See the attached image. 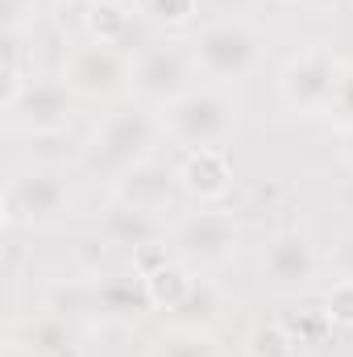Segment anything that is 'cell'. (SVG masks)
<instances>
[{"label":"cell","mask_w":353,"mask_h":357,"mask_svg":"<svg viewBox=\"0 0 353 357\" xmlns=\"http://www.w3.org/2000/svg\"><path fill=\"white\" fill-rule=\"evenodd\" d=\"M345 59L333 46H303L299 54H291L278 71V96L287 108L308 112V116H324L337 84H341Z\"/></svg>","instance_id":"5"},{"label":"cell","mask_w":353,"mask_h":357,"mask_svg":"<svg viewBox=\"0 0 353 357\" xmlns=\"http://www.w3.org/2000/svg\"><path fill=\"white\" fill-rule=\"evenodd\" d=\"M75 195L67 187V178L50 167H33V171H21V175L8 178L4 187V225L17 229V225H42V220H59L63 212H71Z\"/></svg>","instance_id":"7"},{"label":"cell","mask_w":353,"mask_h":357,"mask_svg":"<svg viewBox=\"0 0 353 357\" xmlns=\"http://www.w3.org/2000/svg\"><path fill=\"white\" fill-rule=\"evenodd\" d=\"M179 187H183V195H191V199H200V204H212V199L229 195V187H233L229 154H225L220 146L187 150L183 162H179Z\"/></svg>","instance_id":"12"},{"label":"cell","mask_w":353,"mask_h":357,"mask_svg":"<svg viewBox=\"0 0 353 357\" xmlns=\"http://www.w3.org/2000/svg\"><path fill=\"white\" fill-rule=\"evenodd\" d=\"M262 274L274 287H303V282H312V274H316L312 241L303 233H295V229L274 233L262 250Z\"/></svg>","instance_id":"11"},{"label":"cell","mask_w":353,"mask_h":357,"mask_svg":"<svg viewBox=\"0 0 353 357\" xmlns=\"http://www.w3.org/2000/svg\"><path fill=\"white\" fill-rule=\"evenodd\" d=\"M146 357H220V345L204 324H179V328L158 333Z\"/></svg>","instance_id":"18"},{"label":"cell","mask_w":353,"mask_h":357,"mask_svg":"<svg viewBox=\"0 0 353 357\" xmlns=\"http://www.w3.org/2000/svg\"><path fill=\"white\" fill-rule=\"evenodd\" d=\"M350 278H353V274H350Z\"/></svg>","instance_id":"32"},{"label":"cell","mask_w":353,"mask_h":357,"mask_svg":"<svg viewBox=\"0 0 353 357\" xmlns=\"http://www.w3.org/2000/svg\"><path fill=\"white\" fill-rule=\"evenodd\" d=\"M4 357H38V354H33L29 345H8V354H4Z\"/></svg>","instance_id":"30"},{"label":"cell","mask_w":353,"mask_h":357,"mask_svg":"<svg viewBox=\"0 0 353 357\" xmlns=\"http://www.w3.org/2000/svg\"><path fill=\"white\" fill-rule=\"evenodd\" d=\"M163 125H167V137L187 150L225 146L237 129V100L220 88H191L163 108Z\"/></svg>","instance_id":"3"},{"label":"cell","mask_w":353,"mask_h":357,"mask_svg":"<svg viewBox=\"0 0 353 357\" xmlns=\"http://www.w3.org/2000/svg\"><path fill=\"white\" fill-rule=\"evenodd\" d=\"M129 75H133V63L117 46H100V42L71 50L63 63V84L80 96H112L129 88Z\"/></svg>","instance_id":"9"},{"label":"cell","mask_w":353,"mask_h":357,"mask_svg":"<svg viewBox=\"0 0 353 357\" xmlns=\"http://www.w3.org/2000/svg\"><path fill=\"white\" fill-rule=\"evenodd\" d=\"M71 116H75V96L63 79H29L4 104V121L21 133H33V137L63 133L71 125Z\"/></svg>","instance_id":"8"},{"label":"cell","mask_w":353,"mask_h":357,"mask_svg":"<svg viewBox=\"0 0 353 357\" xmlns=\"http://www.w3.org/2000/svg\"><path fill=\"white\" fill-rule=\"evenodd\" d=\"M350 357H353V349H350Z\"/></svg>","instance_id":"31"},{"label":"cell","mask_w":353,"mask_h":357,"mask_svg":"<svg viewBox=\"0 0 353 357\" xmlns=\"http://www.w3.org/2000/svg\"><path fill=\"white\" fill-rule=\"evenodd\" d=\"M84 29L91 42L100 46H129L133 29H137V8L129 0H91L84 13Z\"/></svg>","instance_id":"15"},{"label":"cell","mask_w":353,"mask_h":357,"mask_svg":"<svg viewBox=\"0 0 353 357\" xmlns=\"http://www.w3.org/2000/svg\"><path fill=\"white\" fill-rule=\"evenodd\" d=\"M171 254L191 270H216L233 262L237 245H241V225L233 212L225 208H200L187 212L171 225Z\"/></svg>","instance_id":"4"},{"label":"cell","mask_w":353,"mask_h":357,"mask_svg":"<svg viewBox=\"0 0 353 357\" xmlns=\"http://www.w3.org/2000/svg\"><path fill=\"white\" fill-rule=\"evenodd\" d=\"M324 312L333 316V324L337 328H353V278H337L333 287H329V295H324Z\"/></svg>","instance_id":"24"},{"label":"cell","mask_w":353,"mask_h":357,"mask_svg":"<svg viewBox=\"0 0 353 357\" xmlns=\"http://www.w3.org/2000/svg\"><path fill=\"white\" fill-rule=\"evenodd\" d=\"M324 116H333L341 129H350V125H353V63H345L341 84H337V96H333V104H329V112H324Z\"/></svg>","instance_id":"26"},{"label":"cell","mask_w":353,"mask_h":357,"mask_svg":"<svg viewBox=\"0 0 353 357\" xmlns=\"http://www.w3.org/2000/svg\"><path fill=\"white\" fill-rule=\"evenodd\" d=\"M195 71H200V67H195L191 46H183V42H150V46H142L137 59H133L129 88H133V96H137L142 104L167 108V104H175L179 96H187V91L195 88V84H191Z\"/></svg>","instance_id":"6"},{"label":"cell","mask_w":353,"mask_h":357,"mask_svg":"<svg viewBox=\"0 0 353 357\" xmlns=\"http://www.w3.org/2000/svg\"><path fill=\"white\" fill-rule=\"evenodd\" d=\"M179 167L171 162H158V158H146L129 171L112 178V199L117 204H129V208H142V212H175L179 204Z\"/></svg>","instance_id":"10"},{"label":"cell","mask_w":353,"mask_h":357,"mask_svg":"<svg viewBox=\"0 0 353 357\" xmlns=\"http://www.w3.org/2000/svg\"><path fill=\"white\" fill-rule=\"evenodd\" d=\"M50 0H0V13H4V29H17L25 33V25L46 8Z\"/></svg>","instance_id":"27"},{"label":"cell","mask_w":353,"mask_h":357,"mask_svg":"<svg viewBox=\"0 0 353 357\" xmlns=\"http://www.w3.org/2000/svg\"><path fill=\"white\" fill-rule=\"evenodd\" d=\"M167 137V125H163V108H150V104H129V108H117L112 116H104L96 125L88 142V162L104 175H121L146 158H154L158 142Z\"/></svg>","instance_id":"1"},{"label":"cell","mask_w":353,"mask_h":357,"mask_svg":"<svg viewBox=\"0 0 353 357\" xmlns=\"http://www.w3.org/2000/svg\"><path fill=\"white\" fill-rule=\"evenodd\" d=\"M246 357H299V341L283 320H262L246 333Z\"/></svg>","instance_id":"20"},{"label":"cell","mask_w":353,"mask_h":357,"mask_svg":"<svg viewBox=\"0 0 353 357\" xmlns=\"http://www.w3.org/2000/svg\"><path fill=\"white\" fill-rule=\"evenodd\" d=\"M146 13L158 25H187L200 13V0H146Z\"/></svg>","instance_id":"25"},{"label":"cell","mask_w":353,"mask_h":357,"mask_svg":"<svg viewBox=\"0 0 353 357\" xmlns=\"http://www.w3.org/2000/svg\"><path fill=\"white\" fill-rule=\"evenodd\" d=\"M100 295H104V324L117 320V324H129L137 320L142 312H150V295H146V282L142 274H108L100 278Z\"/></svg>","instance_id":"16"},{"label":"cell","mask_w":353,"mask_h":357,"mask_svg":"<svg viewBox=\"0 0 353 357\" xmlns=\"http://www.w3.org/2000/svg\"><path fill=\"white\" fill-rule=\"evenodd\" d=\"M29 79H33V67H29V59H25L21 33H17V29H4V46H0V84H4V96H0V100L8 104Z\"/></svg>","instance_id":"21"},{"label":"cell","mask_w":353,"mask_h":357,"mask_svg":"<svg viewBox=\"0 0 353 357\" xmlns=\"http://www.w3.org/2000/svg\"><path fill=\"white\" fill-rule=\"evenodd\" d=\"M46 316L75 324V328H96L104 324V295L100 278H63L46 291Z\"/></svg>","instance_id":"13"},{"label":"cell","mask_w":353,"mask_h":357,"mask_svg":"<svg viewBox=\"0 0 353 357\" xmlns=\"http://www.w3.org/2000/svg\"><path fill=\"white\" fill-rule=\"evenodd\" d=\"M341 158L353 167V125L350 129H341Z\"/></svg>","instance_id":"29"},{"label":"cell","mask_w":353,"mask_h":357,"mask_svg":"<svg viewBox=\"0 0 353 357\" xmlns=\"http://www.w3.org/2000/svg\"><path fill=\"white\" fill-rule=\"evenodd\" d=\"M29 349L38 357H88V349H84V328L63 324L54 316H42L29 328Z\"/></svg>","instance_id":"19"},{"label":"cell","mask_w":353,"mask_h":357,"mask_svg":"<svg viewBox=\"0 0 353 357\" xmlns=\"http://www.w3.org/2000/svg\"><path fill=\"white\" fill-rule=\"evenodd\" d=\"M142 282H146V295H150V307L154 312H175L187 303V295H191V287H195V270L183 266L179 258H171L167 266H158L154 274H142Z\"/></svg>","instance_id":"17"},{"label":"cell","mask_w":353,"mask_h":357,"mask_svg":"<svg viewBox=\"0 0 353 357\" xmlns=\"http://www.w3.org/2000/svg\"><path fill=\"white\" fill-rule=\"evenodd\" d=\"M100 229H104V237H108L112 245H121V250H129V254L142 250V245L163 241V216L142 212V208H129V204H117V199L108 204Z\"/></svg>","instance_id":"14"},{"label":"cell","mask_w":353,"mask_h":357,"mask_svg":"<svg viewBox=\"0 0 353 357\" xmlns=\"http://www.w3.org/2000/svg\"><path fill=\"white\" fill-rule=\"evenodd\" d=\"M175 254H171V245L167 241H154V245H142V250H133V270L137 274H154L158 266H167Z\"/></svg>","instance_id":"28"},{"label":"cell","mask_w":353,"mask_h":357,"mask_svg":"<svg viewBox=\"0 0 353 357\" xmlns=\"http://www.w3.org/2000/svg\"><path fill=\"white\" fill-rule=\"evenodd\" d=\"M187 46H191V54H195V67H200L208 79H216V84L246 79V75L262 63V33H258L246 17L208 21Z\"/></svg>","instance_id":"2"},{"label":"cell","mask_w":353,"mask_h":357,"mask_svg":"<svg viewBox=\"0 0 353 357\" xmlns=\"http://www.w3.org/2000/svg\"><path fill=\"white\" fill-rule=\"evenodd\" d=\"M216 312H220V291H216V282H208V278H195V287H191V295H187V303L179 307V316L187 320V324H212L216 320Z\"/></svg>","instance_id":"22"},{"label":"cell","mask_w":353,"mask_h":357,"mask_svg":"<svg viewBox=\"0 0 353 357\" xmlns=\"http://www.w3.org/2000/svg\"><path fill=\"white\" fill-rule=\"evenodd\" d=\"M283 324L295 333L299 345H320V341L333 333V316H329L324 307H299V312H291Z\"/></svg>","instance_id":"23"}]
</instances>
